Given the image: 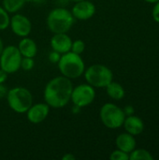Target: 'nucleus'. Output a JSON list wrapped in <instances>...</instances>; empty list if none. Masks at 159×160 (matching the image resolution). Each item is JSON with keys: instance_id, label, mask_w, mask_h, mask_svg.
Segmentation results:
<instances>
[{"instance_id": "1", "label": "nucleus", "mask_w": 159, "mask_h": 160, "mask_svg": "<svg viewBox=\"0 0 159 160\" xmlns=\"http://www.w3.org/2000/svg\"><path fill=\"white\" fill-rule=\"evenodd\" d=\"M73 84L70 79L65 76H57L48 82L44 88L43 98L50 108H64L70 101Z\"/></svg>"}, {"instance_id": "2", "label": "nucleus", "mask_w": 159, "mask_h": 160, "mask_svg": "<svg viewBox=\"0 0 159 160\" xmlns=\"http://www.w3.org/2000/svg\"><path fill=\"white\" fill-rule=\"evenodd\" d=\"M46 22L48 28L52 33H67L73 26L75 18L67 8L58 7L50 11Z\"/></svg>"}, {"instance_id": "3", "label": "nucleus", "mask_w": 159, "mask_h": 160, "mask_svg": "<svg viewBox=\"0 0 159 160\" xmlns=\"http://www.w3.org/2000/svg\"><path fill=\"white\" fill-rule=\"evenodd\" d=\"M57 66L61 75L70 80L80 78L83 75L85 70V64L81 54H77L72 52L63 53L57 63Z\"/></svg>"}, {"instance_id": "4", "label": "nucleus", "mask_w": 159, "mask_h": 160, "mask_svg": "<svg viewBox=\"0 0 159 160\" xmlns=\"http://www.w3.org/2000/svg\"><path fill=\"white\" fill-rule=\"evenodd\" d=\"M9 108L17 113H24L33 105L32 93L25 87L17 86L9 89L7 94Z\"/></svg>"}, {"instance_id": "5", "label": "nucleus", "mask_w": 159, "mask_h": 160, "mask_svg": "<svg viewBox=\"0 0 159 160\" xmlns=\"http://www.w3.org/2000/svg\"><path fill=\"white\" fill-rule=\"evenodd\" d=\"M84 78L88 84L94 88H105L113 81L112 71L101 64H94L84 70Z\"/></svg>"}, {"instance_id": "6", "label": "nucleus", "mask_w": 159, "mask_h": 160, "mask_svg": "<svg viewBox=\"0 0 159 160\" xmlns=\"http://www.w3.org/2000/svg\"><path fill=\"white\" fill-rule=\"evenodd\" d=\"M102 124L111 129H116L123 126L126 119L124 110L113 103H105L99 111Z\"/></svg>"}, {"instance_id": "7", "label": "nucleus", "mask_w": 159, "mask_h": 160, "mask_svg": "<svg viewBox=\"0 0 159 160\" xmlns=\"http://www.w3.org/2000/svg\"><path fill=\"white\" fill-rule=\"evenodd\" d=\"M22 59V56L18 47L14 45L4 47L0 55V68L5 70L7 74L15 73L21 68Z\"/></svg>"}, {"instance_id": "8", "label": "nucleus", "mask_w": 159, "mask_h": 160, "mask_svg": "<svg viewBox=\"0 0 159 160\" xmlns=\"http://www.w3.org/2000/svg\"><path fill=\"white\" fill-rule=\"evenodd\" d=\"M95 98L96 90L88 83H82L79 84L76 87H73L70 97V100L72 101L73 105L81 109L92 104Z\"/></svg>"}, {"instance_id": "9", "label": "nucleus", "mask_w": 159, "mask_h": 160, "mask_svg": "<svg viewBox=\"0 0 159 160\" xmlns=\"http://www.w3.org/2000/svg\"><path fill=\"white\" fill-rule=\"evenodd\" d=\"M9 26L11 28V31L20 38L28 37L32 31L31 21L23 14H20L17 12L12 17H10Z\"/></svg>"}, {"instance_id": "10", "label": "nucleus", "mask_w": 159, "mask_h": 160, "mask_svg": "<svg viewBox=\"0 0 159 160\" xmlns=\"http://www.w3.org/2000/svg\"><path fill=\"white\" fill-rule=\"evenodd\" d=\"M71 13L75 18V20L87 21L95 15L96 6L91 1L82 0L75 3V5L71 9Z\"/></svg>"}, {"instance_id": "11", "label": "nucleus", "mask_w": 159, "mask_h": 160, "mask_svg": "<svg viewBox=\"0 0 159 160\" xmlns=\"http://www.w3.org/2000/svg\"><path fill=\"white\" fill-rule=\"evenodd\" d=\"M50 106L47 103H37L33 104L28 111L26 112L27 120L34 124L37 125L42 123L49 115Z\"/></svg>"}, {"instance_id": "12", "label": "nucleus", "mask_w": 159, "mask_h": 160, "mask_svg": "<svg viewBox=\"0 0 159 160\" xmlns=\"http://www.w3.org/2000/svg\"><path fill=\"white\" fill-rule=\"evenodd\" d=\"M51 47L53 51L63 54L71 50L72 39L67 33L53 34L50 40Z\"/></svg>"}, {"instance_id": "13", "label": "nucleus", "mask_w": 159, "mask_h": 160, "mask_svg": "<svg viewBox=\"0 0 159 160\" xmlns=\"http://www.w3.org/2000/svg\"><path fill=\"white\" fill-rule=\"evenodd\" d=\"M123 126H124L126 131L133 136L140 135L144 130L143 121L140 117H138L134 114L126 116Z\"/></svg>"}, {"instance_id": "14", "label": "nucleus", "mask_w": 159, "mask_h": 160, "mask_svg": "<svg viewBox=\"0 0 159 160\" xmlns=\"http://www.w3.org/2000/svg\"><path fill=\"white\" fill-rule=\"evenodd\" d=\"M115 144L117 149L129 154L136 148L137 142L133 135L126 132L117 136L115 140Z\"/></svg>"}, {"instance_id": "15", "label": "nucleus", "mask_w": 159, "mask_h": 160, "mask_svg": "<svg viewBox=\"0 0 159 160\" xmlns=\"http://www.w3.org/2000/svg\"><path fill=\"white\" fill-rule=\"evenodd\" d=\"M18 49L22 57L34 58L37 53V45L36 41L30 38H22L19 42Z\"/></svg>"}, {"instance_id": "16", "label": "nucleus", "mask_w": 159, "mask_h": 160, "mask_svg": "<svg viewBox=\"0 0 159 160\" xmlns=\"http://www.w3.org/2000/svg\"><path fill=\"white\" fill-rule=\"evenodd\" d=\"M105 88H106L107 95L114 100H121L125 97L126 94L125 89L119 82L112 81Z\"/></svg>"}, {"instance_id": "17", "label": "nucleus", "mask_w": 159, "mask_h": 160, "mask_svg": "<svg viewBox=\"0 0 159 160\" xmlns=\"http://www.w3.org/2000/svg\"><path fill=\"white\" fill-rule=\"evenodd\" d=\"M27 2L28 0H3V8L8 13H16Z\"/></svg>"}, {"instance_id": "18", "label": "nucleus", "mask_w": 159, "mask_h": 160, "mask_svg": "<svg viewBox=\"0 0 159 160\" xmlns=\"http://www.w3.org/2000/svg\"><path fill=\"white\" fill-rule=\"evenodd\" d=\"M130 160H153L154 157L152 154L145 149H134L131 153H129Z\"/></svg>"}, {"instance_id": "19", "label": "nucleus", "mask_w": 159, "mask_h": 160, "mask_svg": "<svg viewBox=\"0 0 159 160\" xmlns=\"http://www.w3.org/2000/svg\"><path fill=\"white\" fill-rule=\"evenodd\" d=\"M9 22H10V17L9 13L0 6V30H5L9 26Z\"/></svg>"}, {"instance_id": "20", "label": "nucleus", "mask_w": 159, "mask_h": 160, "mask_svg": "<svg viewBox=\"0 0 159 160\" xmlns=\"http://www.w3.org/2000/svg\"><path fill=\"white\" fill-rule=\"evenodd\" d=\"M84 50H85V44L82 39H77L75 41H72L70 52H75L77 54H82L84 52Z\"/></svg>"}, {"instance_id": "21", "label": "nucleus", "mask_w": 159, "mask_h": 160, "mask_svg": "<svg viewBox=\"0 0 159 160\" xmlns=\"http://www.w3.org/2000/svg\"><path fill=\"white\" fill-rule=\"evenodd\" d=\"M111 160H129V154L123 152L119 149L114 150L111 156H110Z\"/></svg>"}, {"instance_id": "22", "label": "nucleus", "mask_w": 159, "mask_h": 160, "mask_svg": "<svg viewBox=\"0 0 159 160\" xmlns=\"http://www.w3.org/2000/svg\"><path fill=\"white\" fill-rule=\"evenodd\" d=\"M35 66L34 58L32 57H22L21 62V68H22L25 71H30L33 69Z\"/></svg>"}, {"instance_id": "23", "label": "nucleus", "mask_w": 159, "mask_h": 160, "mask_svg": "<svg viewBox=\"0 0 159 160\" xmlns=\"http://www.w3.org/2000/svg\"><path fill=\"white\" fill-rule=\"evenodd\" d=\"M61 53H59V52H55V51H52L50 53H49V61L51 62V63H52V64H57L58 62H59V60H60V58H61Z\"/></svg>"}, {"instance_id": "24", "label": "nucleus", "mask_w": 159, "mask_h": 160, "mask_svg": "<svg viewBox=\"0 0 159 160\" xmlns=\"http://www.w3.org/2000/svg\"><path fill=\"white\" fill-rule=\"evenodd\" d=\"M152 16H153L154 21L159 23V1L155 4V7L152 11Z\"/></svg>"}, {"instance_id": "25", "label": "nucleus", "mask_w": 159, "mask_h": 160, "mask_svg": "<svg viewBox=\"0 0 159 160\" xmlns=\"http://www.w3.org/2000/svg\"><path fill=\"white\" fill-rule=\"evenodd\" d=\"M124 110V112H125V114H126V116H128V115H132V114H134V108H133V106H131V105H127V106H126L125 107V109H123Z\"/></svg>"}, {"instance_id": "26", "label": "nucleus", "mask_w": 159, "mask_h": 160, "mask_svg": "<svg viewBox=\"0 0 159 160\" xmlns=\"http://www.w3.org/2000/svg\"><path fill=\"white\" fill-rule=\"evenodd\" d=\"M7 88L6 87V85H4V83H0V99L7 97Z\"/></svg>"}, {"instance_id": "27", "label": "nucleus", "mask_w": 159, "mask_h": 160, "mask_svg": "<svg viewBox=\"0 0 159 160\" xmlns=\"http://www.w3.org/2000/svg\"><path fill=\"white\" fill-rule=\"evenodd\" d=\"M7 75L8 74L5 70H3L2 68H0V83H4L7 81Z\"/></svg>"}, {"instance_id": "28", "label": "nucleus", "mask_w": 159, "mask_h": 160, "mask_svg": "<svg viewBox=\"0 0 159 160\" xmlns=\"http://www.w3.org/2000/svg\"><path fill=\"white\" fill-rule=\"evenodd\" d=\"M62 159L63 160H75L76 159V157L72 154V153H67L65 154L63 157H62Z\"/></svg>"}, {"instance_id": "29", "label": "nucleus", "mask_w": 159, "mask_h": 160, "mask_svg": "<svg viewBox=\"0 0 159 160\" xmlns=\"http://www.w3.org/2000/svg\"><path fill=\"white\" fill-rule=\"evenodd\" d=\"M28 2L33 3L34 5H37V6H41L43 4H45L46 0H28Z\"/></svg>"}, {"instance_id": "30", "label": "nucleus", "mask_w": 159, "mask_h": 160, "mask_svg": "<svg viewBox=\"0 0 159 160\" xmlns=\"http://www.w3.org/2000/svg\"><path fill=\"white\" fill-rule=\"evenodd\" d=\"M56 1L60 5V7H62L63 5H66L67 2H69V0H56Z\"/></svg>"}, {"instance_id": "31", "label": "nucleus", "mask_w": 159, "mask_h": 160, "mask_svg": "<svg viewBox=\"0 0 159 160\" xmlns=\"http://www.w3.org/2000/svg\"><path fill=\"white\" fill-rule=\"evenodd\" d=\"M3 50H4V43H3L2 38H0V55H1V53H2V52H3Z\"/></svg>"}, {"instance_id": "32", "label": "nucleus", "mask_w": 159, "mask_h": 160, "mask_svg": "<svg viewBox=\"0 0 159 160\" xmlns=\"http://www.w3.org/2000/svg\"><path fill=\"white\" fill-rule=\"evenodd\" d=\"M144 1H146V2H148V3H157V2H158L159 0H144Z\"/></svg>"}, {"instance_id": "33", "label": "nucleus", "mask_w": 159, "mask_h": 160, "mask_svg": "<svg viewBox=\"0 0 159 160\" xmlns=\"http://www.w3.org/2000/svg\"><path fill=\"white\" fill-rule=\"evenodd\" d=\"M71 2H74V3H77V2H80V1H82V0H69Z\"/></svg>"}]
</instances>
